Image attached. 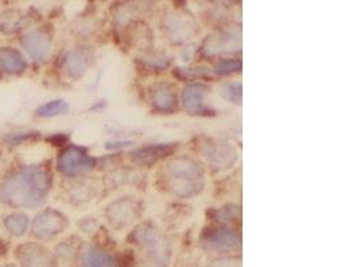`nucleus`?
<instances>
[{"label":"nucleus","mask_w":356,"mask_h":267,"mask_svg":"<svg viewBox=\"0 0 356 267\" xmlns=\"http://www.w3.org/2000/svg\"><path fill=\"white\" fill-rule=\"evenodd\" d=\"M51 185L53 178L48 170L27 166L4 179L0 186V199L12 208L35 209L44 203Z\"/></svg>","instance_id":"nucleus-1"},{"label":"nucleus","mask_w":356,"mask_h":267,"mask_svg":"<svg viewBox=\"0 0 356 267\" xmlns=\"http://www.w3.org/2000/svg\"><path fill=\"white\" fill-rule=\"evenodd\" d=\"M166 176L171 191L180 198L199 194L206 182V172L200 163L186 156L169 160L166 166Z\"/></svg>","instance_id":"nucleus-2"},{"label":"nucleus","mask_w":356,"mask_h":267,"mask_svg":"<svg viewBox=\"0 0 356 267\" xmlns=\"http://www.w3.org/2000/svg\"><path fill=\"white\" fill-rule=\"evenodd\" d=\"M131 242L142 251L146 267H166L169 261V245L166 238L151 225H142L132 231Z\"/></svg>","instance_id":"nucleus-3"},{"label":"nucleus","mask_w":356,"mask_h":267,"mask_svg":"<svg viewBox=\"0 0 356 267\" xmlns=\"http://www.w3.org/2000/svg\"><path fill=\"white\" fill-rule=\"evenodd\" d=\"M95 166H96V159L87 153L84 147L68 146L57 156V172L68 176L90 172Z\"/></svg>","instance_id":"nucleus-4"},{"label":"nucleus","mask_w":356,"mask_h":267,"mask_svg":"<svg viewBox=\"0 0 356 267\" xmlns=\"http://www.w3.org/2000/svg\"><path fill=\"white\" fill-rule=\"evenodd\" d=\"M67 225L68 221L60 211L47 209L35 217V219L32 221L31 231L35 238L47 241L63 232Z\"/></svg>","instance_id":"nucleus-5"},{"label":"nucleus","mask_w":356,"mask_h":267,"mask_svg":"<svg viewBox=\"0 0 356 267\" xmlns=\"http://www.w3.org/2000/svg\"><path fill=\"white\" fill-rule=\"evenodd\" d=\"M200 242L212 252H225L241 248V235L227 228H208L203 231Z\"/></svg>","instance_id":"nucleus-6"},{"label":"nucleus","mask_w":356,"mask_h":267,"mask_svg":"<svg viewBox=\"0 0 356 267\" xmlns=\"http://www.w3.org/2000/svg\"><path fill=\"white\" fill-rule=\"evenodd\" d=\"M241 35L228 30H219L212 33L203 44V53L207 57H219L223 54L238 53L241 51Z\"/></svg>","instance_id":"nucleus-7"},{"label":"nucleus","mask_w":356,"mask_h":267,"mask_svg":"<svg viewBox=\"0 0 356 267\" xmlns=\"http://www.w3.org/2000/svg\"><path fill=\"white\" fill-rule=\"evenodd\" d=\"M139 214H140L139 203L129 196L115 201L106 210V215L110 223L118 229L131 225L132 222L139 217Z\"/></svg>","instance_id":"nucleus-8"},{"label":"nucleus","mask_w":356,"mask_h":267,"mask_svg":"<svg viewBox=\"0 0 356 267\" xmlns=\"http://www.w3.org/2000/svg\"><path fill=\"white\" fill-rule=\"evenodd\" d=\"M20 44L34 62H43L51 54L53 42L43 30H32L21 35Z\"/></svg>","instance_id":"nucleus-9"},{"label":"nucleus","mask_w":356,"mask_h":267,"mask_svg":"<svg viewBox=\"0 0 356 267\" xmlns=\"http://www.w3.org/2000/svg\"><path fill=\"white\" fill-rule=\"evenodd\" d=\"M203 155L206 156L209 166L216 172L229 169L238 156L235 147L227 142H214L205 145Z\"/></svg>","instance_id":"nucleus-10"},{"label":"nucleus","mask_w":356,"mask_h":267,"mask_svg":"<svg viewBox=\"0 0 356 267\" xmlns=\"http://www.w3.org/2000/svg\"><path fill=\"white\" fill-rule=\"evenodd\" d=\"M20 267H55L54 257L37 243H24L17 248Z\"/></svg>","instance_id":"nucleus-11"},{"label":"nucleus","mask_w":356,"mask_h":267,"mask_svg":"<svg viewBox=\"0 0 356 267\" xmlns=\"http://www.w3.org/2000/svg\"><path fill=\"white\" fill-rule=\"evenodd\" d=\"M93 50L88 47H77L67 53L64 57V71L71 79H80L93 63Z\"/></svg>","instance_id":"nucleus-12"},{"label":"nucleus","mask_w":356,"mask_h":267,"mask_svg":"<svg viewBox=\"0 0 356 267\" xmlns=\"http://www.w3.org/2000/svg\"><path fill=\"white\" fill-rule=\"evenodd\" d=\"M207 93L208 87L202 83H189L185 87L182 93V102L189 114L209 115V113H212L205 104Z\"/></svg>","instance_id":"nucleus-13"},{"label":"nucleus","mask_w":356,"mask_h":267,"mask_svg":"<svg viewBox=\"0 0 356 267\" xmlns=\"http://www.w3.org/2000/svg\"><path fill=\"white\" fill-rule=\"evenodd\" d=\"M150 98L152 106L158 113L172 114L178 107L175 90L169 83H159L151 87Z\"/></svg>","instance_id":"nucleus-14"},{"label":"nucleus","mask_w":356,"mask_h":267,"mask_svg":"<svg viewBox=\"0 0 356 267\" xmlns=\"http://www.w3.org/2000/svg\"><path fill=\"white\" fill-rule=\"evenodd\" d=\"M176 146L172 143H156L146 147H140L131 153V159L133 162L144 166H151L158 160L169 156L175 151Z\"/></svg>","instance_id":"nucleus-15"},{"label":"nucleus","mask_w":356,"mask_h":267,"mask_svg":"<svg viewBox=\"0 0 356 267\" xmlns=\"http://www.w3.org/2000/svg\"><path fill=\"white\" fill-rule=\"evenodd\" d=\"M165 28L169 39L179 43L189 38L195 33V24L182 14L169 15L165 21Z\"/></svg>","instance_id":"nucleus-16"},{"label":"nucleus","mask_w":356,"mask_h":267,"mask_svg":"<svg viewBox=\"0 0 356 267\" xmlns=\"http://www.w3.org/2000/svg\"><path fill=\"white\" fill-rule=\"evenodd\" d=\"M27 62L19 50L12 47L0 48V70L6 74H20L26 70Z\"/></svg>","instance_id":"nucleus-17"},{"label":"nucleus","mask_w":356,"mask_h":267,"mask_svg":"<svg viewBox=\"0 0 356 267\" xmlns=\"http://www.w3.org/2000/svg\"><path fill=\"white\" fill-rule=\"evenodd\" d=\"M82 267H119L111 254L96 246L84 248L80 255Z\"/></svg>","instance_id":"nucleus-18"},{"label":"nucleus","mask_w":356,"mask_h":267,"mask_svg":"<svg viewBox=\"0 0 356 267\" xmlns=\"http://www.w3.org/2000/svg\"><path fill=\"white\" fill-rule=\"evenodd\" d=\"M30 225V219L26 214L21 212H14L6 217L4 219V228L8 230V232H11L15 237H21L26 234V231L28 229Z\"/></svg>","instance_id":"nucleus-19"},{"label":"nucleus","mask_w":356,"mask_h":267,"mask_svg":"<svg viewBox=\"0 0 356 267\" xmlns=\"http://www.w3.org/2000/svg\"><path fill=\"white\" fill-rule=\"evenodd\" d=\"M70 111V104L64 99L50 100L37 109V115L40 118H54L67 114Z\"/></svg>","instance_id":"nucleus-20"},{"label":"nucleus","mask_w":356,"mask_h":267,"mask_svg":"<svg viewBox=\"0 0 356 267\" xmlns=\"http://www.w3.org/2000/svg\"><path fill=\"white\" fill-rule=\"evenodd\" d=\"M218 94L227 102H231V103L239 106V104H242L243 86L241 82H225L219 86Z\"/></svg>","instance_id":"nucleus-21"},{"label":"nucleus","mask_w":356,"mask_h":267,"mask_svg":"<svg viewBox=\"0 0 356 267\" xmlns=\"http://www.w3.org/2000/svg\"><path fill=\"white\" fill-rule=\"evenodd\" d=\"M242 60L241 59H223L215 64L214 73L216 75H231L242 71Z\"/></svg>","instance_id":"nucleus-22"},{"label":"nucleus","mask_w":356,"mask_h":267,"mask_svg":"<svg viewBox=\"0 0 356 267\" xmlns=\"http://www.w3.org/2000/svg\"><path fill=\"white\" fill-rule=\"evenodd\" d=\"M241 214V210L238 209V206H225L218 211H215V218H218L219 222H231L234 219L238 218V215Z\"/></svg>","instance_id":"nucleus-23"},{"label":"nucleus","mask_w":356,"mask_h":267,"mask_svg":"<svg viewBox=\"0 0 356 267\" xmlns=\"http://www.w3.org/2000/svg\"><path fill=\"white\" fill-rule=\"evenodd\" d=\"M39 138V133H15L10 134L6 136V142L11 146H18L20 143L30 140V139H35Z\"/></svg>","instance_id":"nucleus-24"},{"label":"nucleus","mask_w":356,"mask_h":267,"mask_svg":"<svg viewBox=\"0 0 356 267\" xmlns=\"http://www.w3.org/2000/svg\"><path fill=\"white\" fill-rule=\"evenodd\" d=\"M178 74L183 77H202L208 75L206 67H192V68H178Z\"/></svg>","instance_id":"nucleus-25"},{"label":"nucleus","mask_w":356,"mask_h":267,"mask_svg":"<svg viewBox=\"0 0 356 267\" xmlns=\"http://www.w3.org/2000/svg\"><path fill=\"white\" fill-rule=\"evenodd\" d=\"M206 267H242L241 258L229 257V258H222L218 261H214L212 264L207 265Z\"/></svg>","instance_id":"nucleus-26"},{"label":"nucleus","mask_w":356,"mask_h":267,"mask_svg":"<svg viewBox=\"0 0 356 267\" xmlns=\"http://www.w3.org/2000/svg\"><path fill=\"white\" fill-rule=\"evenodd\" d=\"M131 145H133L131 140H115V142H109L106 145V149H109V150H120V149L130 147Z\"/></svg>","instance_id":"nucleus-27"},{"label":"nucleus","mask_w":356,"mask_h":267,"mask_svg":"<svg viewBox=\"0 0 356 267\" xmlns=\"http://www.w3.org/2000/svg\"><path fill=\"white\" fill-rule=\"evenodd\" d=\"M48 140L53 142V145H55V146H62V145H64V143L68 140V138H67L66 135L57 134V135H54V136L48 138Z\"/></svg>","instance_id":"nucleus-28"}]
</instances>
